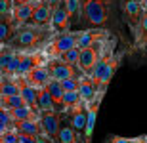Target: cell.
I'll use <instances>...</instances> for the list:
<instances>
[{"label": "cell", "instance_id": "obj_1", "mask_svg": "<svg viewBox=\"0 0 147 143\" xmlns=\"http://www.w3.org/2000/svg\"><path fill=\"white\" fill-rule=\"evenodd\" d=\"M119 0H82L80 29H113Z\"/></svg>", "mask_w": 147, "mask_h": 143}, {"label": "cell", "instance_id": "obj_2", "mask_svg": "<svg viewBox=\"0 0 147 143\" xmlns=\"http://www.w3.org/2000/svg\"><path fill=\"white\" fill-rule=\"evenodd\" d=\"M54 34L55 33L52 27L23 25L16 31V36L8 44V48L13 50L16 54H19V52H42Z\"/></svg>", "mask_w": 147, "mask_h": 143}, {"label": "cell", "instance_id": "obj_3", "mask_svg": "<svg viewBox=\"0 0 147 143\" xmlns=\"http://www.w3.org/2000/svg\"><path fill=\"white\" fill-rule=\"evenodd\" d=\"M117 44H119V38L113 36L107 54L101 57V61L98 63V67L94 69L92 77H90V78H92V82L96 84L98 92H101V94L107 92V88H109L113 77L117 75L119 67L122 65V61H124V50H119Z\"/></svg>", "mask_w": 147, "mask_h": 143}, {"label": "cell", "instance_id": "obj_4", "mask_svg": "<svg viewBox=\"0 0 147 143\" xmlns=\"http://www.w3.org/2000/svg\"><path fill=\"white\" fill-rule=\"evenodd\" d=\"M111 40H113V36H111L109 40H101V42H96V44L86 46V48L80 50L78 65H76L80 75H84V77H92L94 69L98 67V63L101 61V57L107 54V50H109V46H111Z\"/></svg>", "mask_w": 147, "mask_h": 143}, {"label": "cell", "instance_id": "obj_5", "mask_svg": "<svg viewBox=\"0 0 147 143\" xmlns=\"http://www.w3.org/2000/svg\"><path fill=\"white\" fill-rule=\"evenodd\" d=\"M78 34H80V29H78V31H67V33H55L54 36H52V40L48 42V46L42 50L46 61L59 59L61 55H65L69 50L76 48Z\"/></svg>", "mask_w": 147, "mask_h": 143}, {"label": "cell", "instance_id": "obj_6", "mask_svg": "<svg viewBox=\"0 0 147 143\" xmlns=\"http://www.w3.org/2000/svg\"><path fill=\"white\" fill-rule=\"evenodd\" d=\"M120 8H122V19H124V23L130 29V34L134 36L145 11L142 10L138 0H120Z\"/></svg>", "mask_w": 147, "mask_h": 143}, {"label": "cell", "instance_id": "obj_7", "mask_svg": "<svg viewBox=\"0 0 147 143\" xmlns=\"http://www.w3.org/2000/svg\"><path fill=\"white\" fill-rule=\"evenodd\" d=\"M16 59H17V77H27L33 69L48 63L42 52H19V54H16Z\"/></svg>", "mask_w": 147, "mask_h": 143}, {"label": "cell", "instance_id": "obj_8", "mask_svg": "<svg viewBox=\"0 0 147 143\" xmlns=\"http://www.w3.org/2000/svg\"><path fill=\"white\" fill-rule=\"evenodd\" d=\"M59 122H61V115L55 111H44L38 116L42 136H46L48 139H52L55 143H57V134H59Z\"/></svg>", "mask_w": 147, "mask_h": 143}, {"label": "cell", "instance_id": "obj_9", "mask_svg": "<svg viewBox=\"0 0 147 143\" xmlns=\"http://www.w3.org/2000/svg\"><path fill=\"white\" fill-rule=\"evenodd\" d=\"M105 94L98 92V95L94 97V101L86 107L88 118H86V128H84V136H82V143H92L94 138V128H96V120H98V113H99V105L103 101Z\"/></svg>", "mask_w": 147, "mask_h": 143}, {"label": "cell", "instance_id": "obj_10", "mask_svg": "<svg viewBox=\"0 0 147 143\" xmlns=\"http://www.w3.org/2000/svg\"><path fill=\"white\" fill-rule=\"evenodd\" d=\"M46 67H48V73H50V78L52 80H65V78H71V77H78L80 73H78V69L73 65H69V63H65V61L61 59H52L46 63Z\"/></svg>", "mask_w": 147, "mask_h": 143}, {"label": "cell", "instance_id": "obj_11", "mask_svg": "<svg viewBox=\"0 0 147 143\" xmlns=\"http://www.w3.org/2000/svg\"><path fill=\"white\" fill-rule=\"evenodd\" d=\"M113 34H111L109 29H80V34H78V42H76V48H86V46H92L96 42H101V40H109Z\"/></svg>", "mask_w": 147, "mask_h": 143}, {"label": "cell", "instance_id": "obj_12", "mask_svg": "<svg viewBox=\"0 0 147 143\" xmlns=\"http://www.w3.org/2000/svg\"><path fill=\"white\" fill-rule=\"evenodd\" d=\"M69 122H71L73 130H75L76 138H78V141L82 143V136H84V128H86V118H88V113H86V107L82 105V101L78 105H76L75 109L69 113Z\"/></svg>", "mask_w": 147, "mask_h": 143}, {"label": "cell", "instance_id": "obj_13", "mask_svg": "<svg viewBox=\"0 0 147 143\" xmlns=\"http://www.w3.org/2000/svg\"><path fill=\"white\" fill-rule=\"evenodd\" d=\"M50 27L54 29V33H67V31H71V17H69V13H67L63 2H61L57 8H54Z\"/></svg>", "mask_w": 147, "mask_h": 143}, {"label": "cell", "instance_id": "obj_14", "mask_svg": "<svg viewBox=\"0 0 147 143\" xmlns=\"http://www.w3.org/2000/svg\"><path fill=\"white\" fill-rule=\"evenodd\" d=\"M16 82H17V90H19V95L23 97L25 105H27V107H31V109H34V111H38V109H36L38 90H36V88H33V86L27 82V78H25V77H16ZM38 113H40V111H38Z\"/></svg>", "mask_w": 147, "mask_h": 143}, {"label": "cell", "instance_id": "obj_15", "mask_svg": "<svg viewBox=\"0 0 147 143\" xmlns=\"http://www.w3.org/2000/svg\"><path fill=\"white\" fill-rule=\"evenodd\" d=\"M52 8H50L44 0H40L34 8L33 15L29 19L27 25H36V27H50V23H52Z\"/></svg>", "mask_w": 147, "mask_h": 143}, {"label": "cell", "instance_id": "obj_16", "mask_svg": "<svg viewBox=\"0 0 147 143\" xmlns=\"http://www.w3.org/2000/svg\"><path fill=\"white\" fill-rule=\"evenodd\" d=\"M40 0H33V2H29V4H23V6H16L13 10H11V21L16 25V29L23 27V25H27L31 15H33L34 8Z\"/></svg>", "mask_w": 147, "mask_h": 143}, {"label": "cell", "instance_id": "obj_17", "mask_svg": "<svg viewBox=\"0 0 147 143\" xmlns=\"http://www.w3.org/2000/svg\"><path fill=\"white\" fill-rule=\"evenodd\" d=\"M78 95H80V101L84 107L94 101V97L98 95V88H96V84L92 82V78L90 77H84L80 75V84H78Z\"/></svg>", "mask_w": 147, "mask_h": 143}, {"label": "cell", "instance_id": "obj_18", "mask_svg": "<svg viewBox=\"0 0 147 143\" xmlns=\"http://www.w3.org/2000/svg\"><path fill=\"white\" fill-rule=\"evenodd\" d=\"M25 78H27V82L31 84L33 88H36V90L46 88V84L50 82V73H48L46 63H44V65H40V67H36V69H33V71L29 73Z\"/></svg>", "mask_w": 147, "mask_h": 143}, {"label": "cell", "instance_id": "obj_19", "mask_svg": "<svg viewBox=\"0 0 147 143\" xmlns=\"http://www.w3.org/2000/svg\"><path fill=\"white\" fill-rule=\"evenodd\" d=\"M16 25L11 21V13L10 15H0V46H8L16 36Z\"/></svg>", "mask_w": 147, "mask_h": 143}, {"label": "cell", "instance_id": "obj_20", "mask_svg": "<svg viewBox=\"0 0 147 143\" xmlns=\"http://www.w3.org/2000/svg\"><path fill=\"white\" fill-rule=\"evenodd\" d=\"M57 143H80L76 138L75 130H73L69 116L61 115V122H59V134H57Z\"/></svg>", "mask_w": 147, "mask_h": 143}, {"label": "cell", "instance_id": "obj_21", "mask_svg": "<svg viewBox=\"0 0 147 143\" xmlns=\"http://www.w3.org/2000/svg\"><path fill=\"white\" fill-rule=\"evenodd\" d=\"M132 38H134V44H132V46H134V50L145 54V50H147V11L143 13L142 23H140V27H138L136 34H134Z\"/></svg>", "mask_w": 147, "mask_h": 143}, {"label": "cell", "instance_id": "obj_22", "mask_svg": "<svg viewBox=\"0 0 147 143\" xmlns=\"http://www.w3.org/2000/svg\"><path fill=\"white\" fill-rule=\"evenodd\" d=\"M13 130H16L19 136H31V138H38V136H42L38 120H21V122H13Z\"/></svg>", "mask_w": 147, "mask_h": 143}, {"label": "cell", "instance_id": "obj_23", "mask_svg": "<svg viewBox=\"0 0 147 143\" xmlns=\"http://www.w3.org/2000/svg\"><path fill=\"white\" fill-rule=\"evenodd\" d=\"M46 90L50 92V95H52V99H54L55 111L61 115V113H63V90H61V82L50 78V82L46 84Z\"/></svg>", "mask_w": 147, "mask_h": 143}, {"label": "cell", "instance_id": "obj_24", "mask_svg": "<svg viewBox=\"0 0 147 143\" xmlns=\"http://www.w3.org/2000/svg\"><path fill=\"white\" fill-rule=\"evenodd\" d=\"M10 113V116L13 118V122H21V120H38V116H40V113L34 109H31V107H27V105H23V107H17V109H11L8 111Z\"/></svg>", "mask_w": 147, "mask_h": 143}, {"label": "cell", "instance_id": "obj_25", "mask_svg": "<svg viewBox=\"0 0 147 143\" xmlns=\"http://www.w3.org/2000/svg\"><path fill=\"white\" fill-rule=\"evenodd\" d=\"M67 13L71 17V23L78 25L80 23V15H82V0H63Z\"/></svg>", "mask_w": 147, "mask_h": 143}, {"label": "cell", "instance_id": "obj_26", "mask_svg": "<svg viewBox=\"0 0 147 143\" xmlns=\"http://www.w3.org/2000/svg\"><path fill=\"white\" fill-rule=\"evenodd\" d=\"M36 109L40 111V113H44V111H55V105H54V99H52V95H50V92L46 88L38 90V99H36ZM57 113V111H55Z\"/></svg>", "mask_w": 147, "mask_h": 143}, {"label": "cell", "instance_id": "obj_27", "mask_svg": "<svg viewBox=\"0 0 147 143\" xmlns=\"http://www.w3.org/2000/svg\"><path fill=\"white\" fill-rule=\"evenodd\" d=\"M25 101L19 94L16 95H0V109L4 111H11V109H17V107H23Z\"/></svg>", "mask_w": 147, "mask_h": 143}, {"label": "cell", "instance_id": "obj_28", "mask_svg": "<svg viewBox=\"0 0 147 143\" xmlns=\"http://www.w3.org/2000/svg\"><path fill=\"white\" fill-rule=\"evenodd\" d=\"M16 94H19L16 78L0 77V95H16Z\"/></svg>", "mask_w": 147, "mask_h": 143}, {"label": "cell", "instance_id": "obj_29", "mask_svg": "<svg viewBox=\"0 0 147 143\" xmlns=\"http://www.w3.org/2000/svg\"><path fill=\"white\" fill-rule=\"evenodd\" d=\"M78 103H80L78 92H63V113L61 115H69Z\"/></svg>", "mask_w": 147, "mask_h": 143}, {"label": "cell", "instance_id": "obj_30", "mask_svg": "<svg viewBox=\"0 0 147 143\" xmlns=\"http://www.w3.org/2000/svg\"><path fill=\"white\" fill-rule=\"evenodd\" d=\"M13 55H16V52L10 50L8 46H4V48L0 50V77H4V75H6L8 65H10V61L13 59Z\"/></svg>", "mask_w": 147, "mask_h": 143}, {"label": "cell", "instance_id": "obj_31", "mask_svg": "<svg viewBox=\"0 0 147 143\" xmlns=\"http://www.w3.org/2000/svg\"><path fill=\"white\" fill-rule=\"evenodd\" d=\"M6 130H13V118L8 111L0 109V134H4Z\"/></svg>", "mask_w": 147, "mask_h": 143}, {"label": "cell", "instance_id": "obj_32", "mask_svg": "<svg viewBox=\"0 0 147 143\" xmlns=\"http://www.w3.org/2000/svg\"><path fill=\"white\" fill-rule=\"evenodd\" d=\"M78 84H80V75L61 80V90L63 92H78Z\"/></svg>", "mask_w": 147, "mask_h": 143}, {"label": "cell", "instance_id": "obj_33", "mask_svg": "<svg viewBox=\"0 0 147 143\" xmlns=\"http://www.w3.org/2000/svg\"><path fill=\"white\" fill-rule=\"evenodd\" d=\"M78 55H80V48H73V50H69L65 55H61L59 59L69 63V65H73V67H76L78 65ZM76 69H78V67H76Z\"/></svg>", "mask_w": 147, "mask_h": 143}, {"label": "cell", "instance_id": "obj_34", "mask_svg": "<svg viewBox=\"0 0 147 143\" xmlns=\"http://www.w3.org/2000/svg\"><path fill=\"white\" fill-rule=\"evenodd\" d=\"M105 143H138V138H122V136H107Z\"/></svg>", "mask_w": 147, "mask_h": 143}, {"label": "cell", "instance_id": "obj_35", "mask_svg": "<svg viewBox=\"0 0 147 143\" xmlns=\"http://www.w3.org/2000/svg\"><path fill=\"white\" fill-rule=\"evenodd\" d=\"M2 136V143H17V132L16 130H6Z\"/></svg>", "mask_w": 147, "mask_h": 143}, {"label": "cell", "instance_id": "obj_36", "mask_svg": "<svg viewBox=\"0 0 147 143\" xmlns=\"http://www.w3.org/2000/svg\"><path fill=\"white\" fill-rule=\"evenodd\" d=\"M11 10H13L11 0H0V15H10Z\"/></svg>", "mask_w": 147, "mask_h": 143}, {"label": "cell", "instance_id": "obj_37", "mask_svg": "<svg viewBox=\"0 0 147 143\" xmlns=\"http://www.w3.org/2000/svg\"><path fill=\"white\" fill-rule=\"evenodd\" d=\"M17 143H36V138H31V136H19V134H17Z\"/></svg>", "mask_w": 147, "mask_h": 143}, {"label": "cell", "instance_id": "obj_38", "mask_svg": "<svg viewBox=\"0 0 147 143\" xmlns=\"http://www.w3.org/2000/svg\"><path fill=\"white\" fill-rule=\"evenodd\" d=\"M44 2H46V4H48L50 8L54 10V8H57V6H59L61 2H63V0H44Z\"/></svg>", "mask_w": 147, "mask_h": 143}, {"label": "cell", "instance_id": "obj_39", "mask_svg": "<svg viewBox=\"0 0 147 143\" xmlns=\"http://www.w3.org/2000/svg\"><path fill=\"white\" fill-rule=\"evenodd\" d=\"M36 143H55V141H52V139H48L46 136H38V138H36Z\"/></svg>", "mask_w": 147, "mask_h": 143}, {"label": "cell", "instance_id": "obj_40", "mask_svg": "<svg viewBox=\"0 0 147 143\" xmlns=\"http://www.w3.org/2000/svg\"><path fill=\"white\" fill-rule=\"evenodd\" d=\"M13 2V8L16 6H23V4H29V2H33V0H11Z\"/></svg>", "mask_w": 147, "mask_h": 143}, {"label": "cell", "instance_id": "obj_41", "mask_svg": "<svg viewBox=\"0 0 147 143\" xmlns=\"http://www.w3.org/2000/svg\"><path fill=\"white\" fill-rule=\"evenodd\" d=\"M138 2H140V6H142V10L147 11V0H138Z\"/></svg>", "mask_w": 147, "mask_h": 143}, {"label": "cell", "instance_id": "obj_42", "mask_svg": "<svg viewBox=\"0 0 147 143\" xmlns=\"http://www.w3.org/2000/svg\"><path fill=\"white\" fill-rule=\"evenodd\" d=\"M138 143H147V141L143 139V136H140V138H138Z\"/></svg>", "mask_w": 147, "mask_h": 143}, {"label": "cell", "instance_id": "obj_43", "mask_svg": "<svg viewBox=\"0 0 147 143\" xmlns=\"http://www.w3.org/2000/svg\"><path fill=\"white\" fill-rule=\"evenodd\" d=\"M143 139H145V141H147V136H143Z\"/></svg>", "mask_w": 147, "mask_h": 143}, {"label": "cell", "instance_id": "obj_44", "mask_svg": "<svg viewBox=\"0 0 147 143\" xmlns=\"http://www.w3.org/2000/svg\"><path fill=\"white\" fill-rule=\"evenodd\" d=\"M0 143H2V136H0Z\"/></svg>", "mask_w": 147, "mask_h": 143}, {"label": "cell", "instance_id": "obj_45", "mask_svg": "<svg viewBox=\"0 0 147 143\" xmlns=\"http://www.w3.org/2000/svg\"><path fill=\"white\" fill-rule=\"evenodd\" d=\"M2 48H4V46H0V50H2Z\"/></svg>", "mask_w": 147, "mask_h": 143}]
</instances>
